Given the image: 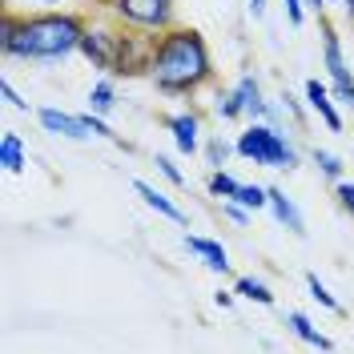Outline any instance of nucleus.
Instances as JSON below:
<instances>
[{"instance_id": "31", "label": "nucleus", "mask_w": 354, "mask_h": 354, "mask_svg": "<svg viewBox=\"0 0 354 354\" xmlns=\"http://www.w3.org/2000/svg\"><path fill=\"white\" fill-rule=\"evenodd\" d=\"M326 4H330V0H306V8H310V12H322Z\"/></svg>"}, {"instance_id": "20", "label": "nucleus", "mask_w": 354, "mask_h": 354, "mask_svg": "<svg viewBox=\"0 0 354 354\" xmlns=\"http://www.w3.org/2000/svg\"><path fill=\"white\" fill-rule=\"evenodd\" d=\"M214 113H218L221 121H238V117H245V113H242V101H238V93H234V88L218 93V101H214Z\"/></svg>"}, {"instance_id": "23", "label": "nucleus", "mask_w": 354, "mask_h": 354, "mask_svg": "<svg viewBox=\"0 0 354 354\" xmlns=\"http://www.w3.org/2000/svg\"><path fill=\"white\" fill-rule=\"evenodd\" d=\"M230 153H238L230 141H221V137H209V141H205V157H209V165H214V169H221Z\"/></svg>"}, {"instance_id": "16", "label": "nucleus", "mask_w": 354, "mask_h": 354, "mask_svg": "<svg viewBox=\"0 0 354 354\" xmlns=\"http://www.w3.org/2000/svg\"><path fill=\"white\" fill-rule=\"evenodd\" d=\"M88 109L101 113V117H109L117 109V85H113L109 77L105 81H93V88H88Z\"/></svg>"}, {"instance_id": "2", "label": "nucleus", "mask_w": 354, "mask_h": 354, "mask_svg": "<svg viewBox=\"0 0 354 354\" xmlns=\"http://www.w3.org/2000/svg\"><path fill=\"white\" fill-rule=\"evenodd\" d=\"M149 81L165 97H194L198 88L214 81V57L198 28L169 24L165 32H157L153 57H149Z\"/></svg>"}, {"instance_id": "24", "label": "nucleus", "mask_w": 354, "mask_h": 354, "mask_svg": "<svg viewBox=\"0 0 354 354\" xmlns=\"http://www.w3.org/2000/svg\"><path fill=\"white\" fill-rule=\"evenodd\" d=\"M334 198H338V209L342 214H351V221H354V181H334Z\"/></svg>"}, {"instance_id": "8", "label": "nucleus", "mask_w": 354, "mask_h": 354, "mask_svg": "<svg viewBox=\"0 0 354 354\" xmlns=\"http://www.w3.org/2000/svg\"><path fill=\"white\" fill-rule=\"evenodd\" d=\"M165 129H169V137H174L177 153L194 157L201 149V121L194 117V113H174V117H165Z\"/></svg>"}, {"instance_id": "29", "label": "nucleus", "mask_w": 354, "mask_h": 354, "mask_svg": "<svg viewBox=\"0 0 354 354\" xmlns=\"http://www.w3.org/2000/svg\"><path fill=\"white\" fill-rule=\"evenodd\" d=\"M282 109H290L294 117H298V121H306V109H302V105H298V101H294L290 93H282Z\"/></svg>"}, {"instance_id": "32", "label": "nucleus", "mask_w": 354, "mask_h": 354, "mask_svg": "<svg viewBox=\"0 0 354 354\" xmlns=\"http://www.w3.org/2000/svg\"><path fill=\"white\" fill-rule=\"evenodd\" d=\"M250 12H254V17H262V12H266V0H250Z\"/></svg>"}, {"instance_id": "25", "label": "nucleus", "mask_w": 354, "mask_h": 354, "mask_svg": "<svg viewBox=\"0 0 354 354\" xmlns=\"http://www.w3.org/2000/svg\"><path fill=\"white\" fill-rule=\"evenodd\" d=\"M153 165H157V174L165 177L169 185H177V189L185 185V174H181V169H177V165H174V161H169L165 153H157V157H153Z\"/></svg>"}, {"instance_id": "18", "label": "nucleus", "mask_w": 354, "mask_h": 354, "mask_svg": "<svg viewBox=\"0 0 354 354\" xmlns=\"http://www.w3.org/2000/svg\"><path fill=\"white\" fill-rule=\"evenodd\" d=\"M238 189H242V181H234L225 169H214V174H209V198L230 201V198H238Z\"/></svg>"}, {"instance_id": "10", "label": "nucleus", "mask_w": 354, "mask_h": 354, "mask_svg": "<svg viewBox=\"0 0 354 354\" xmlns=\"http://www.w3.org/2000/svg\"><path fill=\"white\" fill-rule=\"evenodd\" d=\"M306 105H310V113H318V117H322V125H326L330 133H342V113L334 109L330 88L322 85L318 77H310V81H306Z\"/></svg>"}, {"instance_id": "34", "label": "nucleus", "mask_w": 354, "mask_h": 354, "mask_svg": "<svg viewBox=\"0 0 354 354\" xmlns=\"http://www.w3.org/2000/svg\"><path fill=\"white\" fill-rule=\"evenodd\" d=\"M32 4H65V0H32Z\"/></svg>"}, {"instance_id": "1", "label": "nucleus", "mask_w": 354, "mask_h": 354, "mask_svg": "<svg viewBox=\"0 0 354 354\" xmlns=\"http://www.w3.org/2000/svg\"><path fill=\"white\" fill-rule=\"evenodd\" d=\"M88 24L77 12H32L17 17L8 12L0 28V53L12 61H65L73 53H81V37Z\"/></svg>"}, {"instance_id": "35", "label": "nucleus", "mask_w": 354, "mask_h": 354, "mask_svg": "<svg viewBox=\"0 0 354 354\" xmlns=\"http://www.w3.org/2000/svg\"><path fill=\"white\" fill-rule=\"evenodd\" d=\"M105 4H109V0H105Z\"/></svg>"}, {"instance_id": "3", "label": "nucleus", "mask_w": 354, "mask_h": 354, "mask_svg": "<svg viewBox=\"0 0 354 354\" xmlns=\"http://www.w3.org/2000/svg\"><path fill=\"white\" fill-rule=\"evenodd\" d=\"M238 157L254 161V165H266V169H298V149L290 145L286 129L270 125V121H250L238 141H234Z\"/></svg>"}, {"instance_id": "11", "label": "nucleus", "mask_w": 354, "mask_h": 354, "mask_svg": "<svg viewBox=\"0 0 354 354\" xmlns=\"http://www.w3.org/2000/svg\"><path fill=\"white\" fill-rule=\"evenodd\" d=\"M270 214H274V221H278L282 230H290L294 238H306V218H302V209H298V205L286 198V189H278V185H270Z\"/></svg>"}, {"instance_id": "9", "label": "nucleus", "mask_w": 354, "mask_h": 354, "mask_svg": "<svg viewBox=\"0 0 354 354\" xmlns=\"http://www.w3.org/2000/svg\"><path fill=\"white\" fill-rule=\"evenodd\" d=\"M181 245L189 250V254H198L201 258V266L209 270V274H230V254H225V245L221 242H214V238H198V234H185L181 238Z\"/></svg>"}, {"instance_id": "15", "label": "nucleus", "mask_w": 354, "mask_h": 354, "mask_svg": "<svg viewBox=\"0 0 354 354\" xmlns=\"http://www.w3.org/2000/svg\"><path fill=\"white\" fill-rule=\"evenodd\" d=\"M286 326L298 334L306 346H318V351H334V342H330V338H326L322 330H314V322H310L302 310H290V314H286Z\"/></svg>"}, {"instance_id": "17", "label": "nucleus", "mask_w": 354, "mask_h": 354, "mask_svg": "<svg viewBox=\"0 0 354 354\" xmlns=\"http://www.w3.org/2000/svg\"><path fill=\"white\" fill-rule=\"evenodd\" d=\"M234 290H238V298H250V302H258V306H274V290L266 286V282H258V278H250V274H242V278L234 282Z\"/></svg>"}, {"instance_id": "13", "label": "nucleus", "mask_w": 354, "mask_h": 354, "mask_svg": "<svg viewBox=\"0 0 354 354\" xmlns=\"http://www.w3.org/2000/svg\"><path fill=\"white\" fill-rule=\"evenodd\" d=\"M133 189H137V198L145 201V205H149L153 214H161V218L177 221V225H185V209H181V205H177L174 198H169V194H161L157 185H149V181H141V177L133 181Z\"/></svg>"}, {"instance_id": "28", "label": "nucleus", "mask_w": 354, "mask_h": 354, "mask_svg": "<svg viewBox=\"0 0 354 354\" xmlns=\"http://www.w3.org/2000/svg\"><path fill=\"white\" fill-rule=\"evenodd\" d=\"M0 93H4V101H8V105H12L17 113H28V101H21V93H17L12 85H8V81L0 85Z\"/></svg>"}, {"instance_id": "22", "label": "nucleus", "mask_w": 354, "mask_h": 354, "mask_svg": "<svg viewBox=\"0 0 354 354\" xmlns=\"http://www.w3.org/2000/svg\"><path fill=\"white\" fill-rule=\"evenodd\" d=\"M81 117H85V125H88V133H93V137H105V141H113V145H125V141H121L109 125H105V117H101V113L88 109V113H81Z\"/></svg>"}, {"instance_id": "6", "label": "nucleus", "mask_w": 354, "mask_h": 354, "mask_svg": "<svg viewBox=\"0 0 354 354\" xmlns=\"http://www.w3.org/2000/svg\"><path fill=\"white\" fill-rule=\"evenodd\" d=\"M117 48H121V32L101 28V24H88L85 37H81V53L88 57L93 68H109L113 73V65H117Z\"/></svg>"}, {"instance_id": "4", "label": "nucleus", "mask_w": 354, "mask_h": 354, "mask_svg": "<svg viewBox=\"0 0 354 354\" xmlns=\"http://www.w3.org/2000/svg\"><path fill=\"white\" fill-rule=\"evenodd\" d=\"M109 8L141 32H165L174 24V0H109Z\"/></svg>"}, {"instance_id": "14", "label": "nucleus", "mask_w": 354, "mask_h": 354, "mask_svg": "<svg viewBox=\"0 0 354 354\" xmlns=\"http://www.w3.org/2000/svg\"><path fill=\"white\" fill-rule=\"evenodd\" d=\"M0 165H4V174H24L28 169V149H24L21 133L8 129L0 137Z\"/></svg>"}, {"instance_id": "12", "label": "nucleus", "mask_w": 354, "mask_h": 354, "mask_svg": "<svg viewBox=\"0 0 354 354\" xmlns=\"http://www.w3.org/2000/svg\"><path fill=\"white\" fill-rule=\"evenodd\" d=\"M234 93H238V101H242V113L250 117V121H270V113H274V105L262 97V85H258V77H250L245 73L242 81L234 85Z\"/></svg>"}, {"instance_id": "5", "label": "nucleus", "mask_w": 354, "mask_h": 354, "mask_svg": "<svg viewBox=\"0 0 354 354\" xmlns=\"http://www.w3.org/2000/svg\"><path fill=\"white\" fill-rule=\"evenodd\" d=\"M322 65H326V73H330V93L342 101V105L354 109V73L346 68L342 41H338L334 24H326V21H322Z\"/></svg>"}, {"instance_id": "19", "label": "nucleus", "mask_w": 354, "mask_h": 354, "mask_svg": "<svg viewBox=\"0 0 354 354\" xmlns=\"http://www.w3.org/2000/svg\"><path fill=\"white\" fill-rule=\"evenodd\" d=\"M306 290H310V298H314V302H318V306L322 310H334V314H338V298H334L330 290H326V282H322V278H318V274H306Z\"/></svg>"}, {"instance_id": "33", "label": "nucleus", "mask_w": 354, "mask_h": 354, "mask_svg": "<svg viewBox=\"0 0 354 354\" xmlns=\"http://www.w3.org/2000/svg\"><path fill=\"white\" fill-rule=\"evenodd\" d=\"M342 8H346V12L354 17V0H342Z\"/></svg>"}, {"instance_id": "27", "label": "nucleus", "mask_w": 354, "mask_h": 354, "mask_svg": "<svg viewBox=\"0 0 354 354\" xmlns=\"http://www.w3.org/2000/svg\"><path fill=\"white\" fill-rule=\"evenodd\" d=\"M282 8H286V21L294 24V28L306 21V0H282Z\"/></svg>"}, {"instance_id": "7", "label": "nucleus", "mask_w": 354, "mask_h": 354, "mask_svg": "<svg viewBox=\"0 0 354 354\" xmlns=\"http://www.w3.org/2000/svg\"><path fill=\"white\" fill-rule=\"evenodd\" d=\"M37 121H41L44 133H53V137H65V141H88V137H93V133H88V125H85V117L65 113V109H53V105L37 109Z\"/></svg>"}, {"instance_id": "30", "label": "nucleus", "mask_w": 354, "mask_h": 354, "mask_svg": "<svg viewBox=\"0 0 354 354\" xmlns=\"http://www.w3.org/2000/svg\"><path fill=\"white\" fill-rule=\"evenodd\" d=\"M234 294H238V290H218V294H214V302H218L221 310H230V306H234Z\"/></svg>"}, {"instance_id": "21", "label": "nucleus", "mask_w": 354, "mask_h": 354, "mask_svg": "<svg viewBox=\"0 0 354 354\" xmlns=\"http://www.w3.org/2000/svg\"><path fill=\"white\" fill-rule=\"evenodd\" d=\"M314 165H318V169H322V174L330 177V181H342V161H338V157L330 153V149H314Z\"/></svg>"}, {"instance_id": "26", "label": "nucleus", "mask_w": 354, "mask_h": 354, "mask_svg": "<svg viewBox=\"0 0 354 354\" xmlns=\"http://www.w3.org/2000/svg\"><path fill=\"white\" fill-rule=\"evenodd\" d=\"M221 214H225V218L230 221H238V225H250V218H254V209H245L242 201H221Z\"/></svg>"}]
</instances>
